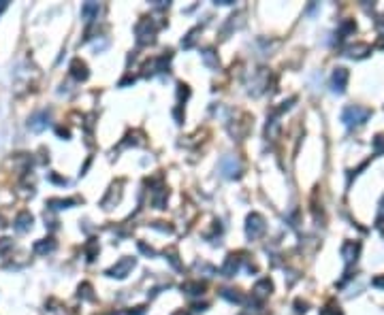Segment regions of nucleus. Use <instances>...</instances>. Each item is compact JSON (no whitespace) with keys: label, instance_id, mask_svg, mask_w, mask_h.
<instances>
[{"label":"nucleus","instance_id":"1","mask_svg":"<svg viewBox=\"0 0 384 315\" xmlns=\"http://www.w3.org/2000/svg\"><path fill=\"white\" fill-rule=\"evenodd\" d=\"M371 115V109H365V107H346L342 111V122L348 128H354V126H361L363 122H367Z\"/></svg>","mask_w":384,"mask_h":315},{"label":"nucleus","instance_id":"2","mask_svg":"<svg viewBox=\"0 0 384 315\" xmlns=\"http://www.w3.org/2000/svg\"><path fill=\"white\" fill-rule=\"evenodd\" d=\"M156 24L151 22V20H147V17H143L139 24H137V28H135V32H137V41L141 43V45H147V43H151L154 41V37H156Z\"/></svg>","mask_w":384,"mask_h":315},{"label":"nucleus","instance_id":"3","mask_svg":"<svg viewBox=\"0 0 384 315\" xmlns=\"http://www.w3.org/2000/svg\"><path fill=\"white\" fill-rule=\"evenodd\" d=\"M265 218L261 213H250L248 215V224H246V235L248 239H258L265 232Z\"/></svg>","mask_w":384,"mask_h":315},{"label":"nucleus","instance_id":"4","mask_svg":"<svg viewBox=\"0 0 384 315\" xmlns=\"http://www.w3.org/2000/svg\"><path fill=\"white\" fill-rule=\"evenodd\" d=\"M220 173L224 175L226 179H235L239 177L241 173V164H239V160L235 156H224L220 160Z\"/></svg>","mask_w":384,"mask_h":315},{"label":"nucleus","instance_id":"5","mask_svg":"<svg viewBox=\"0 0 384 315\" xmlns=\"http://www.w3.org/2000/svg\"><path fill=\"white\" fill-rule=\"evenodd\" d=\"M132 266H135V260H132V258H122L118 264H115V266H111L109 271H107V275H109V277H118V279H124V277H126V275L132 271Z\"/></svg>","mask_w":384,"mask_h":315},{"label":"nucleus","instance_id":"6","mask_svg":"<svg viewBox=\"0 0 384 315\" xmlns=\"http://www.w3.org/2000/svg\"><path fill=\"white\" fill-rule=\"evenodd\" d=\"M49 126V113L47 111H39V113H34L32 118L28 120V128L32 132H43Z\"/></svg>","mask_w":384,"mask_h":315},{"label":"nucleus","instance_id":"7","mask_svg":"<svg viewBox=\"0 0 384 315\" xmlns=\"http://www.w3.org/2000/svg\"><path fill=\"white\" fill-rule=\"evenodd\" d=\"M359 251H361V245L354 241H348L342 245V258L346 260V264H352L356 262V258H359Z\"/></svg>","mask_w":384,"mask_h":315},{"label":"nucleus","instance_id":"8","mask_svg":"<svg viewBox=\"0 0 384 315\" xmlns=\"http://www.w3.org/2000/svg\"><path fill=\"white\" fill-rule=\"evenodd\" d=\"M32 222H34L32 215H30L28 211H22V213L15 218V222H13V228H15L17 232H28V230L32 228Z\"/></svg>","mask_w":384,"mask_h":315},{"label":"nucleus","instance_id":"9","mask_svg":"<svg viewBox=\"0 0 384 315\" xmlns=\"http://www.w3.org/2000/svg\"><path fill=\"white\" fill-rule=\"evenodd\" d=\"M346 83H348V70L346 68H335V73H333V79H331V85L335 92L342 94L344 89H346Z\"/></svg>","mask_w":384,"mask_h":315},{"label":"nucleus","instance_id":"10","mask_svg":"<svg viewBox=\"0 0 384 315\" xmlns=\"http://www.w3.org/2000/svg\"><path fill=\"white\" fill-rule=\"evenodd\" d=\"M239 264H241V258L235 256V254H231V256L226 258L224 266H222V275H224V277H233V275H237Z\"/></svg>","mask_w":384,"mask_h":315},{"label":"nucleus","instance_id":"11","mask_svg":"<svg viewBox=\"0 0 384 315\" xmlns=\"http://www.w3.org/2000/svg\"><path fill=\"white\" fill-rule=\"evenodd\" d=\"M120 185H122V183H118V185H111V190L107 192V196L103 198V202H101V204L105 206V209H111V206H115V202L120 200V196H122Z\"/></svg>","mask_w":384,"mask_h":315},{"label":"nucleus","instance_id":"12","mask_svg":"<svg viewBox=\"0 0 384 315\" xmlns=\"http://www.w3.org/2000/svg\"><path fill=\"white\" fill-rule=\"evenodd\" d=\"M70 75H73L77 81H86L88 79V66H86V62L82 60H73V64H70Z\"/></svg>","mask_w":384,"mask_h":315},{"label":"nucleus","instance_id":"13","mask_svg":"<svg viewBox=\"0 0 384 315\" xmlns=\"http://www.w3.org/2000/svg\"><path fill=\"white\" fill-rule=\"evenodd\" d=\"M201 58H203V64L207 66L209 70H218V68H220V62H218V53L213 51V49H203Z\"/></svg>","mask_w":384,"mask_h":315},{"label":"nucleus","instance_id":"14","mask_svg":"<svg viewBox=\"0 0 384 315\" xmlns=\"http://www.w3.org/2000/svg\"><path fill=\"white\" fill-rule=\"evenodd\" d=\"M369 51H371V47H369L367 43H356V45H350V47L346 49V56H350V58H365Z\"/></svg>","mask_w":384,"mask_h":315},{"label":"nucleus","instance_id":"15","mask_svg":"<svg viewBox=\"0 0 384 315\" xmlns=\"http://www.w3.org/2000/svg\"><path fill=\"white\" fill-rule=\"evenodd\" d=\"M53 249H56V241H53V239H43V241L34 243V254L45 256V254H51Z\"/></svg>","mask_w":384,"mask_h":315},{"label":"nucleus","instance_id":"16","mask_svg":"<svg viewBox=\"0 0 384 315\" xmlns=\"http://www.w3.org/2000/svg\"><path fill=\"white\" fill-rule=\"evenodd\" d=\"M271 290H273V285H271L269 279H261V281L254 285V296L256 298H265V296L271 294Z\"/></svg>","mask_w":384,"mask_h":315},{"label":"nucleus","instance_id":"17","mask_svg":"<svg viewBox=\"0 0 384 315\" xmlns=\"http://www.w3.org/2000/svg\"><path fill=\"white\" fill-rule=\"evenodd\" d=\"M98 11H101V5H98V3H86L82 7V17H84L86 22H92L94 17L98 15Z\"/></svg>","mask_w":384,"mask_h":315},{"label":"nucleus","instance_id":"18","mask_svg":"<svg viewBox=\"0 0 384 315\" xmlns=\"http://www.w3.org/2000/svg\"><path fill=\"white\" fill-rule=\"evenodd\" d=\"M165 200H167V190H165V187H158V190H154L151 202H154L156 209H165Z\"/></svg>","mask_w":384,"mask_h":315},{"label":"nucleus","instance_id":"19","mask_svg":"<svg viewBox=\"0 0 384 315\" xmlns=\"http://www.w3.org/2000/svg\"><path fill=\"white\" fill-rule=\"evenodd\" d=\"M77 200H73V198H66V200H58V198H51V200L47 202V206H51V209H68V206H73Z\"/></svg>","mask_w":384,"mask_h":315},{"label":"nucleus","instance_id":"20","mask_svg":"<svg viewBox=\"0 0 384 315\" xmlns=\"http://www.w3.org/2000/svg\"><path fill=\"white\" fill-rule=\"evenodd\" d=\"M182 290H184L186 294H190V296H199V294H203L205 285H203V283H184Z\"/></svg>","mask_w":384,"mask_h":315},{"label":"nucleus","instance_id":"21","mask_svg":"<svg viewBox=\"0 0 384 315\" xmlns=\"http://www.w3.org/2000/svg\"><path fill=\"white\" fill-rule=\"evenodd\" d=\"M199 32H201V28H192L188 34H186V39L182 41V45H184L186 49H190L192 45H194V41H196V34H199Z\"/></svg>","mask_w":384,"mask_h":315},{"label":"nucleus","instance_id":"22","mask_svg":"<svg viewBox=\"0 0 384 315\" xmlns=\"http://www.w3.org/2000/svg\"><path fill=\"white\" fill-rule=\"evenodd\" d=\"M373 154H376V156H382V154H384V132L378 134V137L373 139Z\"/></svg>","mask_w":384,"mask_h":315},{"label":"nucleus","instance_id":"23","mask_svg":"<svg viewBox=\"0 0 384 315\" xmlns=\"http://www.w3.org/2000/svg\"><path fill=\"white\" fill-rule=\"evenodd\" d=\"M86 249H88V260H94V256H96V251H98V243L92 239L90 243L86 245Z\"/></svg>","mask_w":384,"mask_h":315},{"label":"nucleus","instance_id":"24","mask_svg":"<svg viewBox=\"0 0 384 315\" xmlns=\"http://www.w3.org/2000/svg\"><path fill=\"white\" fill-rule=\"evenodd\" d=\"M222 296L228 300H235V302H241V296L235 292V290H222Z\"/></svg>","mask_w":384,"mask_h":315},{"label":"nucleus","instance_id":"25","mask_svg":"<svg viewBox=\"0 0 384 315\" xmlns=\"http://www.w3.org/2000/svg\"><path fill=\"white\" fill-rule=\"evenodd\" d=\"M13 247V241L11 239H0V254H5L7 249Z\"/></svg>","mask_w":384,"mask_h":315},{"label":"nucleus","instance_id":"26","mask_svg":"<svg viewBox=\"0 0 384 315\" xmlns=\"http://www.w3.org/2000/svg\"><path fill=\"white\" fill-rule=\"evenodd\" d=\"M169 262H171L175 268H182V264L177 262V254H175V251H169Z\"/></svg>","mask_w":384,"mask_h":315},{"label":"nucleus","instance_id":"27","mask_svg":"<svg viewBox=\"0 0 384 315\" xmlns=\"http://www.w3.org/2000/svg\"><path fill=\"white\" fill-rule=\"evenodd\" d=\"M139 249L143 251V254H147V256H154V249L147 247V245H143V243H139Z\"/></svg>","mask_w":384,"mask_h":315},{"label":"nucleus","instance_id":"28","mask_svg":"<svg viewBox=\"0 0 384 315\" xmlns=\"http://www.w3.org/2000/svg\"><path fill=\"white\" fill-rule=\"evenodd\" d=\"M308 311V302H301V300H297V313L301 315V313H305Z\"/></svg>","mask_w":384,"mask_h":315},{"label":"nucleus","instance_id":"29","mask_svg":"<svg viewBox=\"0 0 384 315\" xmlns=\"http://www.w3.org/2000/svg\"><path fill=\"white\" fill-rule=\"evenodd\" d=\"M373 285H376V287H384V277H376V279H373Z\"/></svg>","mask_w":384,"mask_h":315},{"label":"nucleus","instance_id":"30","mask_svg":"<svg viewBox=\"0 0 384 315\" xmlns=\"http://www.w3.org/2000/svg\"><path fill=\"white\" fill-rule=\"evenodd\" d=\"M56 132L60 134V137H68V130H64V128H58Z\"/></svg>","mask_w":384,"mask_h":315},{"label":"nucleus","instance_id":"31","mask_svg":"<svg viewBox=\"0 0 384 315\" xmlns=\"http://www.w3.org/2000/svg\"><path fill=\"white\" fill-rule=\"evenodd\" d=\"M5 9H7V3H5V0H0V13H3Z\"/></svg>","mask_w":384,"mask_h":315},{"label":"nucleus","instance_id":"32","mask_svg":"<svg viewBox=\"0 0 384 315\" xmlns=\"http://www.w3.org/2000/svg\"><path fill=\"white\" fill-rule=\"evenodd\" d=\"M173 315H190V313H186V311H175Z\"/></svg>","mask_w":384,"mask_h":315},{"label":"nucleus","instance_id":"33","mask_svg":"<svg viewBox=\"0 0 384 315\" xmlns=\"http://www.w3.org/2000/svg\"><path fill=\"white\" fill-rule=\"evenodd\" d=\"M0 222H3V220H0ZM0 226H3V224H0Z\"/></svg>","mask_w":384,"mask_h":315},{"label":"nucleus","instance_id":"34","mask_svg":"<svg viewBox=\"0 0 384 315\" xmlns=\"http://www.w3.org/2000/svg\"><path fill=\"white\" fill-rule=\"evenodd\" d=\"M241 315H244V313H241Z\"/></svg>","mask_w":384,"mask_h":315}]
</instances>
